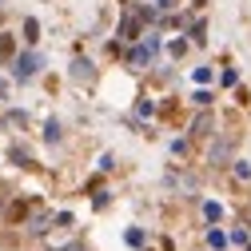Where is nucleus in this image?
<instances>
[{
  "label": "nucleus",
  "mask_w": 251,
  "mask_h": 251,
  "mask_svg": "<svg viewBox=\"0 0 251 251\" xmlns=\"http://www.w3.org/2000/svg\"><path fill=\"white\" fill-rule=\"evenodd\" d=\"M12 72H16L20 80H28V76H32V72H36V56H20V60H16V68H12Z\"/></svg>",
  "instance_id": "1"
},
{
  "label": "nucleus",
  "mask_w": 251,
  "mask_h": 251,
  "mask_svg": "<svg viewBox=\"0 0 251 251\" xmlns=\"http://www.w3.org/2000/svg\"><path fill=\"white\" fill-rule=\"evenodd\" d=\"M92 76H96V72H92V64H88V60H76V64H72V80H80V84H88Z\"/></svg>",
  "instance_id": "2"
},
{
  "label": "nucleus",
  "mask_w": 251,
  "mask_h": 251,
  "mask_svg": "<svg viewBox=\"0 0 251 251\" xmlns=\"http://www.w3.org/2000/svg\"><path fill=\"white\" fill-rule=\"evenodd\" d=\"M227 155H231V144H227V140H219V144L211 148V164H224Z\"/></svg>",
  "instance_id": "3"
},
{
  "label": "nucleus",
  "mask_w": 251,
  "mask_h": 251,
  "mask_svg": "<svg viewBox=\"0 0 251 251\" xmlns=\"http://www.w3.org/2000/svg\"><path fill=\"white\" fill-rule=\"evenodd\" d=\"M12 56H16V40L4 32V36H0V60H12Z\"/></svg>",
  "instance_id": "4"
},
{
  "label": "nucleus",
  "mask_w": 251,
  "mask_h": 251,
  "mask_svg": "<svg viewBox=\"0 0 251 251\" xmlns=\"http://www.w3.org/2000/svg\"><path fill=\"white\" fill-rule=\"evenodd\" d=\"M196 136H211V116L207 112H200V120H196Z\"/></svg>",
  "instance_id": "5"
},
{
  "label": "nucleus",
  "mask_w": 251,
  "mask_h": 251,
  "mask_svg": "<svg viewBox=\"0 0 251 251\" xmlns=\"http://www.w3.org/2000/svg\"><path fill=\"white\" fill-rule=\"evenodd\" d=\"M24 40H40V24L36 20H24Z\"/></svg>",
  "instance_id": "6"
},
{
  "label": "nucleus",
  "mask_w": 251,
  "mask_h": 251,
  "mask_svg": "<svg viewBox=\"0 0 251 251\" xmlns=\"http://www.w3.org/2000/svg\"><path fill=\"white\" fill-rule=\"evenodd\" d=\"M24 211H28L24 203H12V207H8V219H12V224H20V219H24Z\"/></svg>",
  "instance_id": "7"
},
{
  "label": "nucleus",
  "mask_w": 251,
  "mask_h": 251,
  "mask_svg": "<svg viewBox=\"0 0 251 251\" xmlns=\"http://www.w3.org/2000/svg\"><path fill=\"white\" fill-rule=\"evenodd\" d=\"M120 32H124V36H136V32H140V24H136V20L128 16V20H124V28H120Z\"/></svg>",
  "instance_id": "8"
}]
</instances>
